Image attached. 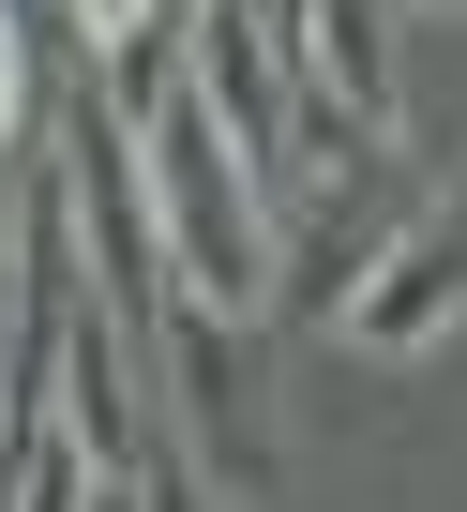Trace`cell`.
<instances>
[{"label": "cell", "mask_w": 467, "mask_h": 512, "mask_svg": "<svg viewBox=\"0 0 467 512\" xmlns=\"http://www.w3.org/2000/svg\"><path fill=\"white\" fill-rule=\"evenodd\" d=\"M332 332H347L362 362H422V347H452V332H467V196L407 211V226L362 256V287L332 302Z\"/></svg>", "instance_id": "3957f363"}, {"label": "cell", "mask_w": 467, "mask_h": 512, "mask_svg": "<svg viewBox=\"0 0 467 512\" xmlns=\"http://www.w3.org/2000/svg\"><path fill=\"white\" fill-rule=\"evenodd\" d=\"M16 121H31V31L0 16V151H16Z\"/></svg>", "instance_id": "5b68a950"}, {"label": "cell", "mask_w": 467, "mask_h": 512, "mask_svg": "<svg viewBox=\"0 0 467 512\" xmlns=\"http://www.w3.org/2000/svg\"><path fill=\"white\" fill-rule=\"evenodd\" d=\"M287 76H302V106H332L347 136L392 151V106H407V76H392V0H287Z\"/></svg>", "instance_id": "277c9868"}, {"label": "cell", "mask_w": 467, "mask_h": 512, "mask_svg": "<svg viewBox=\"0 0 467 512\" xmlns=\"http://www.w3.org/2000/svg\"><path fill=\"white\" fill-rule=\"evenodd\" d=\"M136 196H151V256H166V302L196 317H257L272 272H287V226H272V181L242 166V136L211 121L196 76H166L136 106Z\"/></svg>", "instance_id": "6da1fadb"}, {"label": "cell", "mask_w": 467, "mask_h": 512, "mask_svg": "<svg viewBox=\"0 0 467 512\" xmlns=\"http://www.w3.org/2000/svg\"><path fill=\"white\" fill-rule=\"evenodd\" d=\"M151 377H166V422H181V452L226 482V497H272V377H257V317H166L151 332Z\"/></svg>", "instance_id": "7a4b0ae2"}, {"label": "cell", "mask_w": 467, "mask_h": 512, "mask_svg": "<svg viewBox=\"0 0 467 512\" xmlns=\"http://www.w3.org/2000/svg\"><path fill=\"white\" fill-rule=\"evenodd\" d=\"M91 512H151V467H91Z\"/></svg>", "instance_id": "8992f818"}, {"label": "cell", "mask_w": 467, "mask_h": 512, "mask_svg": "<svg viewBox=\"0 0 467 512\" xmlns=\"http://www.w3.org/2000/svg\"><path fill=\"white\" fill-rule=\"evenodd\" d=\"M151 512H196V497H181V482H166V467H151Z\"/></svg>", "instance_id": "52a82bcc"}]
</instances>
